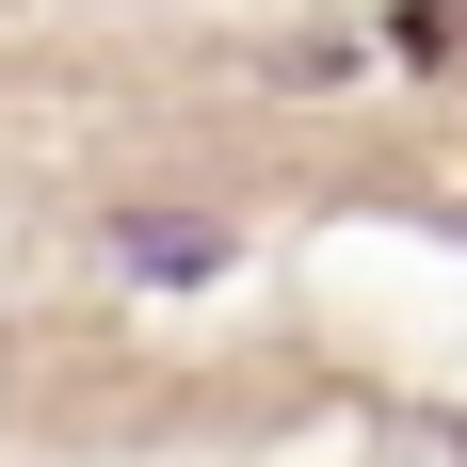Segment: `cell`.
<instances>
[{
  "label": "cell",
  "instance_id": "6da1fadb",
  "mask_svg": "<svg viewBox=\"0 0 467 467\" xmlns=\"http://www.w3.org/2000/svg\"><path fill=\"white\" fill-rule=\"evenodd\" d=\"M113 258H130V275H226V226H161V210H130Z\"/></svg>",
  "mask_w": 467,
  "mask_h": 467
}]
</instances>
